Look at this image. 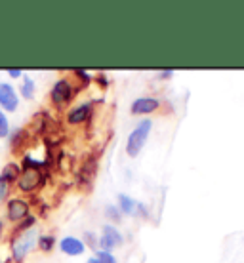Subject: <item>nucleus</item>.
<instances>
[{
    "label": "nucleus",
    "instance_id": "obj_1",
    "mask_svg": "<svg viewBox=\"0 0 244 263\" xmlns=\"http://www.w3.org/2000/svg\"><path fill=\"white\" fill-rule=\"evenodd\" d=\"M153 130V122L151 120H141L136 128L132 130V134L128 136V141H126V153H128V157L136 158L141 153V149L145 147L147 143V138H149V134Z\"/></svg>",
    "mask_w": 244,
    "mask_h": 263
},
{
    "label": "nucleus",
    "instance_id": "obj_2",
    "mask_svg": "<svg viewBox=\"0 0 244 263\" xmlns=\"http://www.w3.org/2000/svg\"><path fill=\"white\" fill-rule=\"evenodd\" d=\"M36 240H39V235H36V231L34 229H29V231H25V233H20L12 244L13 259H15V261H23L25 256L29 254V250L36 244Z\"/></svg>",
    "mask_w": 244,
    "mask_h": 263
},
{
    "label": "nucleus",
    "instance_id": "obj_3",
    "mask_svg": "<svg viewBox=\"0 0 244 263\" xmlns=\"http://www.w3.org/2000/svg\"><path fill=\"white\" fill-rule=\"evenodd\" d=\"M42 174H40L39 168H31V166H27L23 168L20 174V178H17V187H20L21 191L25 193H31L34 189H39L40 185H42Z\"/></svg>",
    "mask_w": 244,
    "mask_h": 263
},
{
    "label": "nucleus",
    "instance_id": "obj_4",
    "mask_svg": "<svg viewBox=\"0 0 244 263\" xmlns=\"http://www.w3.org/2000/svg\"><path fill=\"white\" fill-rule=\"evenodd\" d=\"M74 96V90H73V86L69 84V80H58L55 84H53L52 88V92H50V99H52V103L53 105H65V103H69L71 99H73Z\"/></svg>",
    "mask_w": 244,
    "mask_h": 263
},
{
    "label": "nucleus",
    "instance_id": "obj_5",
    "mask_svg": "<svg viewBox=\"0 0 244 263\" xmlns=\"http://www.w3.org/2000/svg\"><path fill=\"white\" fill-rule=\"evenodd\" d=\"M103 233H101V237H99V246L103 248V252H111L115 250L119 244H122L124 237H122V233H120L117 227H112V225H105L103 227Z\"/></svg>",
    "mask_w": 244,
    "mask_h": 263
},
{
    "label": "nucleus",
    "instance_id": "obj_6",
    "mask_svg": "<svg viewBox=\"0 0 244 263\" xmlns=\"http://www.w3.org/2000/svg\"><path fill=\"white\" fill-rule=\"evenodd\" d=\"M17 105H20V98L13 90V86L2 82L0 84V107L6 111H15Z\"/></svg>",
    "mask_w": 244,
    "mask_h": 263
},
{
    "label": "nucleus",
    "instance_id": "obj_7",
    "mask_svg": "<svg viewBox=\"0 0 244 263\" xmlns=\"http://www.w3.org/2000/svg\"><path fill=\"white\" fill-rule=\"evenodd\" d=\"M160 107V101L157 98H138L132 103L130 111L132 115H149V112H155Z\"/></svg>",
    "mask_w": 244,
    "mask_h": 263
},
{
    "label": "nucleus",
    "instance_id": "obj_8",
    "mask_svg": "<svg viewBox=\"0 0 244 263\" xmlns=\"http://www.w3.org/2000/svg\"><path fill=\"white\" fill-rule=\"evenodd\" d=\"M60 248H61L63 254H67V256H82L84 250H86V244H84L82 238L65 237V238H61Z\"/></svg>",
    "mask_w": 244,
    "mask_h": 263
},
{
    "label": "nucleus",
    "instance_id": "obj_9",
    "mask_svg": "<svg viewBox=\"0 0 244 263\" xmlns=\"http://www.w3.org/2000/svg\"><path fill=\"white\" fill-rule=\"evenodd\" d=\"M8 216L12 221H21L29 216V204L23 198H12L8 202Z\"/></svg>",
    "mask_w": 244,
    "mask_h": 263
},
{
    "label": "nucleus",
    "instance_id": "obj_10",
    "mask_svg": "<svg viewBox=\"0 0 244 263\" xmlns=\"http://www.w3.org/2000/svg\"><path fill=\"white\" fill-rule=\"evenodd\" d=\"M92 109H93L92 103H84V105L74 107V109H71V111L67 112V122H69V124H73V126L82 124V122H86V120L90 119Z\"/></svg>",
    "mask_w": 244,
    "mask_h": 263
},
{
    "label": "nucleus",
    "instance_id": "obj_11",
    "mask_svg": "<svg viewBox=\"0 0 244 263\" xmlns=\"http://www.w3.org/2000/svg\"><path fill=\"white\" fill-rule=\"evenodd\" d=\"M138 208V200H134L132 197H128V195H119V210L126 216H130L134 214Z\"/></svg>",
    "mask_w": 244,
    "mask_h": 263
},
{
    "label": "nucleus",
    "instance_id": "obj_12",
    "mask_svg": "<svg viewBox=\"0 0 244 263\" xmlns=\"http://www.w3.org/2000/svg\"><path fill=\"white\" fill-rule=\"evenodd\" d=\"M93 172H96V162L92 164V160H88L84 166H82V170H80V181H84V183H90L93 178Z\"/></svg>",
    "mask_w": 244,
    "mask_h": 263
},
{
    "label": "nucleus",
    "instance_id": "obj_13",
    "mask_svg": "<svg viewBox=\"0 0 244 263\" xmlns=\"http://www.w3.org/2000/svg\"><path fill=\"white\" fill-rule=\"evenodd\" d=\"M21 96L25 99H31L34 96V82L31 77H23V84H21Z\"/></svg>",
    "mask_w": 244,
    "mask_h": 263
},
{
    "label": "nucleus",
    "instance_id": "obj_14",
    "mask_svg": "<svg viewBox=\"0 0 244 263\" xmlns=\"http://www.w3.org/2000/svg\"><path fill=\"white\" fill-rule=\"evenodd\" d=\"M20 166L17 164H8L6 168H4V172H2V178H6L8 181H10V183H12V181H15V179L20 178Z\"/></svg>",
    "mask_w": 244,
    "mask_h": 263
},
{
    "label": "nucleus",
    "instance_id": "obj_15",
    "mask_svg": "<svg viewBox=\"0 0 244 263\" xmlns=\"http://www.w3.org/2000/svg\"><path fill=\"white\" fill-rule=\"evenodd\" d=\"M53 244H55V238H53V235H42V237L39 238V248L44 252H50L53 248Z\"/></svg>",
    "mask_w": 244,
    "mask_h": 263
},
{
    "label": "nucleus",
    "instance_id": "obj_16",
    "mask_svg": "<svg viewBox=\"0 0 244 263\" xmlns=\"http://www.w3.org/2000/svg\"><path fill=\"white\" fill-rule=\"evenodd\" d=\"M33 225H34V217L33 216H27L25 219H21V223L17 225L15 233H17V235H20V233H25V231L33 229Z\"/></svg>",
    "mask_w": 244,
    "mask_h": 263
},
{
    "label": "nucleus",
    "instance_id": "obj_17",
    "mask_svg": "<svg viewBox=\"0 0 244 263\" xmlns=\"http://www.w3.org/2000/svg\"><path fill=\"white\" fill-rule=\"evenodd\" d=\"M10 134V122H8L6 115L0 111V138H6Z\"/></svg>",
    "mask_w": 244,
    "mask_h": 263
},
{
    "label": "nucleus",
    "instance_id": "obj_18",
    "mask_svg": "<svg viewBox=\"0 0 244 263\" xmlns=\"http://www.w3.org/2000/svg\"><path fill=\"white\" fill-rule=\"evenodd\" d=\"M99 263H117V259H115V256H112L111 252H98V257H96Z\"/></svg>",
    "mask_w": 244,
    "mask_h": 263
},
{
    "label": "nucleus",
    "instance_id": "obj_19",
    "mask_svg": "<svg viewBox=\"0 0 244 263\" xmlns=\"http://www.w3.org/2000/svg\"><path fill=\"white\" fill-rule=\"evenodd\" d=\"M8 191H10V181H8L6 178H2V176H0V200H4V198H6Z\"/></svg>",
    "mask_w": 244,
    "mask_h": 263
},
{
    "label": "nucleus",
    "instance_id": "obj_20",
    "mask_svg": "<svg viewBox=\"0 0 244 263\" xmlns=\"http://www.w3.org/2000/svg\"><path fill=\"white\" fill-rule=\"evenodd\" d=\"M105 212H107V216L111 217L112 221H119V219H120V210H119V208H115V206H107Z\"/></svg>",
    "mask_w": 244,
    "mask_h": 263
},
{
    "label": "nucleus",
    "instance_id": "obj_21",
    "mask_svg": "<svg viewBox=\"0 0 244 263\" xmlns=\"http://www.w3.org/2000/svg\"><path fill=\"white\" fill-rule=\"evenodd\" d=\"M84 238L88 240V244H90V248H96V237H93V235H90V233H86ZM88 244H86V246H88Z\"/></svg>",
    "mask_w": 244,
    "mask_h": 263
},
{
    "label": "nucleus",
    "instance_id": "obj_22",
    "mask_svg": "<svg viewBox=\"0 0 244 263\" xmlns=\"http://www.w3.org/2000/svg\"><path fill=\"white\" fill-rule=\"evenodd\" d=\"M8 74H10L12 79H17V77H21L23 72H21V69H10V71H8Z\"/></svg>",
    "mask_w": 244,
    "mask_h": 263
},
{
    "label": "nucleus",
    "instance_id": "obj_23",
    "mask_svg": "<svg viewBox=\"0 0 244 263\" xmlns=\"http://www.w3.org/2000/svg\"><path fill=\"white\" fill-rule=\"evenodd\" d=\"M174 74V71H162L160 72V79H168V77H172Z\"/></svg>",
    "mask_w": 244,
    "mask_h": 263
},
{
    "label": "nucleus",
    "instance_id": "obj_24",
    "mask_svg": "<svg viewBox=\"0 0 244 263\" xmlns=\"http://www.w3.org/2000/svg\"><path fill=\"white\" fill-rule=\"evenodd\" d=\"M86 263H99V261H98V259H88Z\"/></svg>",
    "mask_w": 244,
    "mask_h": 263
},
{
    "label": "nucleus",
    "instance_id": "obj_25",
    "mask_svg": "<svg viewBox=\"0 0 244 263\" xmlns=\"http://www.w3.org/2000/svg\"><path fill=\"white\" fill-rule=\"evenodd\" d=\"M2 229H4V225H2V221H0V237H2Z\"/></svg>",
    "mask_w": 244,
    "mask_h": 263
}]
</instances>
